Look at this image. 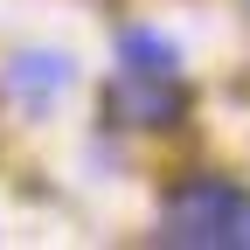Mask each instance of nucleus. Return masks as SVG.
Wrapping results in <instances>:
<instances>
[{
  "mask_svg": "<svg viewBox=\"0 0 250 250\" xmlns=\"http://www.w3.org/2000/svg\"><path fill=\"white\" fill-rule=\"evenodd\" d=\"M118 56H125V70H153V77H174V62H181V49L167 35H153V28H125Z\"/></svg>",
  "mask_w": 250,
  "mask_h": 250,
  "instance_id": "nucleus-4",
  "label": "nucleus"
},
{
  "mask_svg": "<svg viewBox=\"0 0 250 250\" xmlns=\"http://www.w3.org/2000/svg\"><path fill=\"white\" fill-rule=\"evenodd\" d=\"M70 56L62 49H21L7 70H0V98L7 104H21V111H49L62 90H70Z\"/></svg>",
  "mask_w": 250,
  "mask_h": 250,
  "instance_id": "nucleus-3",
  "label": "nucleus"
},
{
  "mask_svg": "<svg viewBox=\"0 0 250 250\" xmlns=\"http://www.w3.org/2000/svg\"><path fill=\"white\" fill-rule=\"evenodd\" d=\"M160 243L174 250H250V195L229 181H181L160 208Z\"/></svg>",
  "mask_w": 250,
  "mask_h": 250,
  "instance_id": "nucleus-1",
  "label": "nucleus"
},
{
  "mask_svg": "<svg viewBox=\"0 0 250 250\" xmlns=\"http://www.w3.org/2000/svg\"><path fill=\"white\" fill-rule=\"evenodd\" d=\"M104 118L160 132V125H181V118H188V90H181L174 77H153V70H125V77H111V83H104Z\"/></svg>",
  "mask_w": 250,
  "mask_h": 250,
  "instance_id": "nucleus-2",
  "label": "nucleus"
}]
</instances>
